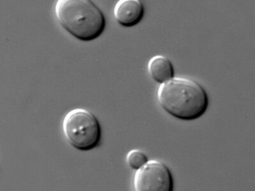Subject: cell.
<instances>
[{
  "mask_svg": "<svg viewBox=\"0 0 255 191\" xmlns=\"http://www.w3.org/2000/svg\"><path fill=\"white\" fill-rule=\"evenodd\" d=\"M146 154L138 149L131 150L127 156L128 165L132 169L137 170L147 162Z\"/></svg>",
  "mask_w": 255,
  "mask_h": 191,
  "instance_id": "cell-7",
  "label": "cell"
},
{
  "mask_svg": "<svg viewBox=\"0 0 255 191\" xmlns=\"http://www.w3.org/2000/svg\"><path fill=\"white\" fill-rule=\"evenodd\" d=\"M63 131L68 142L79 151H90L101 141L99 120L86 109L75 108L68 112L63 120Z\"/></svg>",
  "mask_w": 255,
  "mask_h": 191,
  "instance_id": "cell-3",
  "label": "cell"
},
{
  "mask_svg": "<svg viewBox=\"0 0 255 191\" xmlns=\"http://www.w3.org/2000/svg\"><path fill=\"white\" fill-rule=\"evenodd\" d=\"M147 70L151 79L159 84L170 81L175 76L174 67L172 61L163 55H156L150 59Z\"/></svg>",
  "mask_w": 255,
  "mask_h": 191,
  "instance_id": "cell-6",
  "label": "cell"
},
{
  "mask_svg": "<svg viewBox=\"0 0 255 191\" xmlns=\"http://www.w3.org/2000/svg\"><path fill=\"white\" fill-rule=\"evenodd\" d=\"M54 11L61 26L79 40H95L106 28L104 13L90 0H58Z\"/></svg>",
  "mask_w": 255,
  "mask_h": 191,
  "instance_id": "cell-2",
  "label": "cell"
},
{
  "mask_svg": "<svg viewBox=\"0 0 255 191\" xmlns=\"http://www.w3.org/2000/svg\"><path fill=\"white\" fill-rule=\"evenodd\" d=\"M144 15V6L140 0H120L114 8V17L121 26H136Z\"/></svg>",
  "mask_w": 255,
  "mask_h": 191,
  "instance_id": "cell-5",
  "label": "cell"
},
{
  "mask_svg": "<svg viewBox=\"0 0 255 191\" xmlns=\"http://www.w3.org/2000/svg\"><path fill=\"white\" fill-rule=\"evenodd\" d=\"M159 106L175 119L191 121L199 119L209 105L208 94L198 82L186 77H174L159 85Z\"/></svg>",
  "mask_w": 255,
  "mask_h": 191,
  "instance_id": "cell-1",
  "label": "cell"
},
{
  "mask_svg": "<svg viewBox=\"0 0 255 191\" xmlns=\"http://www.w3.org/2000/svg\"><path fill=\"white\" fill-rule=\"evenodd\" d=\"M136 191H172L174 180L169 168L158 160L148 161L134 176Z\"/></svg>",
  "mask_w": 255,
  "mask_h": 191,
  "instance_id": "cell-4",
  "label": "cell"
}]
</instances>
